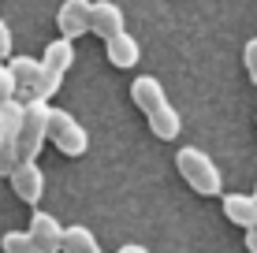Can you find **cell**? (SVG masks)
<instances>
[{
  "label": "cell",
  "instance_id": "1",
  "mask_svg": "<svg viewBox=\"0 0 257 253\" xmlns=\"http://www.w3.org/2000/svg\"><path fill=\"white\" fill-rule=\"evenodd\" d=\"M131 101H135V108H142V116H146L149 130H153L157 138H164V142H172V138H179V112L172 108V101H168L161 78L153 75H142L131 82Z\"/></svg>",
  "mask_w": 257,
  "mask_h": 253
},
{
  "label": "cell",
  "instance_id": "2",
  "mask_svg": "<svg viewBox=\"0 0 257 253\" xmlns=\"http://www.w3.org/2000/svg\"><path fill=\"white\" fill-rule=\"evenodd\" d=\"M175 168H179L183 182H187L194 194H201V197H216L220 190H224V179H220L216 160H212L209 153L194 149V145H187V149L175 153Z\"/></svg>",
  "mask_w": 257,
  "mask_h": 253
},
{
  "label": "cell",
  "instance_id": "3",
  "mask_svg": "<svg viewBox=\"0 0 257 253\" xmlns=\"http://www.w3.org/2000/svg\"><path fill=\"white\" fill-rule=\"evenodd\" d=\"M71 64H75V41L64 38L60 34L56 41H49L45 45V56H41V82H38V97H52V93L60 90V82H64V75L71 71Z\"/></svg>",
  "mask_w": 257,
  "mask_h": 253
},
{
  "label": "cell",
  "instance_id": "4",
  "mask_svg": "<svg viewBox=\"0 0 257 253\" xmlns=\"http://www.w3.org/2000/svg\"><path fill=\"white\" fill-rule=\"evenodd\" d=\"M49 119H52V104L45 97H34L26 101V112H23V130H19V153L23 160H34L41 153L49 138Z\"/></svg>",
  "mask_w": 257,
  "mask_h": 253
},
{
  "label": "cell",
  "instance_id": "5",
  "mask_svg": "<svg viewBox=\"0 0 257 253\" xmlns=\"http://www.w3.org/2000/svg\"><path fill=\"white\" fill-rule=\"evenodd\" d=\"M49 142L56 145L64 156H82L90 149V134H86V127L78 123L71 112L64 108H52V119H49Z\"/></svg>",
  "mask_w": 257,
  "mask_h": 253
},
{
  "label": "cell",
  "instance_id": "6",
  "mask_svg": "<svg viewBox=\"0 0 257 253\" xmlns=\"http://www.w3.org/2000/svg\"><path fill=\"white\" fill-rule=\"evenodd\" d=\"M56 26L64 38H82V34H90L93 26V0H64L56 12Z\"/></svg>",
  "mask_w": 257,
  "mask_h": 253
},
{
  "label": "cell",
  "instance_id": "7",
  "mask_svg": "<svg viewBox=\"0 0 257 253\" xmlns=\"http://www.w3.org/2000/svg\"><path fill=\"white\" fill-rule=\"evenodd\" d=\"M8 179H12L15 197H19V201H26V205H38L41 194H45V171L38 168V160H23Z\"/></svg>",
  "mask_w": 257,
  "mask_h": 253
},
{
  "label": "cell",
  "instance_id": "8",
  "mask_svg": "<svg viewBox=\"0 0 257 253\" xmlns=\"http://www.w3.org/2000/svg\"><path fill=\"white\" fill-rule=\"evenodd\" d=\"M8 67H12V75H15L19 97H26V101H34V97H38V82H41V60H34V56H12V60H8Z\"/></svg>",
  "mask_w": 257,
  "mask_h": 253
},
{
  "label": "cell",
  "instance_id": "9",
  "mask_svg": "<svg viewBox=\"0 0 257 253\" xmlns=\"http://www.w3.org/2000/svg\"><path fill=\"white\" fill-rule=\"evenodd\" d=\"M64 231H67V227H60L56 216H49V212H34V216H30V234H34V242H38V246H45L49 253H64Z\"/></svg>",
  "mask_w": 257,
  "mask_h": 253
},
{
  "label": "cell",
  "instance_id": "10",
  "mask_svg": "<svg viewBox=\"0 0 257 253\" xmlns=\"http://www.w3.org/2000/svg\"><path fill=\"white\" fill-rule=\"evenodd\" d=\"M90 34H97L101 41L123 34V8L112 4V0H97V4H93V26H90Z\"/></svg>",
  "mask_w": 257,
  "mask_h": 253
},
{
  "label": "cell",
  "instance_id": "11",
  "mask_svg": "<svg viewBox=\"0 0 257 253\" xmlns=\"http://www.w3.org/2000/svg\"><path fill=\"white\" fill-rule=\"evenodd\" d=\"M104 52H108V64H112V67H119V71H127V67H135L138 60H142V49H138V41L131 38L127 30L104 41Z\"/></svg>",
  "mask_w": 257,
  "mask_h": 253
},
{
  "label": "cell",
  "instance_id": "12",
  "mask_svg": "<svg viewBox=\"0 0 257 253\" xmlns=\"http://www.w3.org/2000/svg\"><path fill=\"white\" fill-rule=\"evenodd\" d=\"M224 216L238 227H257V197L253 194H224Z\"/></svg>",
  "mask_w": 257,
  "mask_h": 253
},
{
  "label": "cell",
  "instance_id": "13",
  "mask_svg": "<svg viewBox=\"0 0 257 253\" xmlns=\"http://www.w3.org/2000/svg\"><path fill=\"white\" fill-rule=\"evenodd\" d=\"M64 253H101V242L93 238L90 227H67L64 231Z\"/></svg>",
  "mask_w": 257,
  "mask_h": 253
},
{
  "label": "cell",
  "instance_id": "14",
  "mask_svg": "<svg viewBox=\"0 0 257 253\" xmlns=\"http://www.w3.org/2000/svg\"><path fill=\"white\" fill-rule=\"evenodd\" d=\"M0 249H4V253H49L45 246L34 242L30 231H8L4 238H0Z\"/></svg>",
  "mask_w": 257,
  "mask_h": 253
},
{
  "label": "cell",
  "instance_id": "15",
  "mask_svg": "<svg viewBox=\"0 0 257 253\" xmlns=\"http://www.w3.org/2000/svg\"><path fill=\"white\" fill-rule=\"evenodd\" d=\"M19 164H23L19 138H15V134H0V175H12Z\"/></svg>",
  "mask_w": 257,
  "mask_h": 253
},
{
  "label": "cell",
  "instance_id": "16",
  "mask_svg": "<svg viewBox=\"0 0 257 253\" xmlns=\"http://www.w3.org/2000/svg\"><path fill=\"white\" fill-rule=\"evenodd\" d=\"M15 97H19L15 75H12V67H8V64H0V108H4L8 101H15Z\"/></svg>",
  "mask_w": 257,
  "mask_h": 253
},
{
  "label": "cell",
  "instance_id": "17",
  "mask_svg": "<svg viewBox=\"0 0 257 253\" xmlns=\"http://www.w3.org/2000/svg\"><path fill=\"white\" fill-rule=\"evenodd\" d=\"M242 64H246V75H250V82L257 86V38L246 41V49H242Z\"/></svg>",
  "mask_w": 257,
  "mask_h": 253
},
{
  "label": "cell",
  "instance_id": "18",
  "mask_svg": "<svg viewBox=\"0 0 257 253\" xmlns=\"http://www.w3.org/2000/svg\"><path fill=\"white\" fill-rule=\"evenodd\" d=\"M12 56V30H8V23L0 19V60Z\"/></svg>",
  "mask_w": 257,
  "mask_h": 253
},
{
  "label": "cell",
  "instance_id": "19",
  "mask_svg": "<svg viewBox=\"0 0 257 253\" xmlns=\"http://www.w3.org/2000/svg\"><path fill=\"white\" fill-rule=\"evenodd\" d=\"M116 253H149L146 246H138V242H127V246H119Z\"/></svg>",
  "mask_w": 257,
  "mask_h": 253
},
{
  "label": "cell",
  "instance_id": "20",
  "mask_svg": "<svg viewBox=\"0 0 257 253\" xmlns=\"http://www.w3.org/2000/svg\"><path fill=\"white\" fill-rule=\"evenodd\" d=\"M253 197H257V190H253Z\"/></svg>",
  "mask_w": 257,
  "mask_h": 253
}]
</instances>
